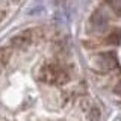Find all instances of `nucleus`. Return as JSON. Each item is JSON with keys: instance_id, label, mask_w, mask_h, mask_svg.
Returning <instances> with one entry per match:
<instances>
[{"instance_id": "obj_1", "label": "nucleus", "mask_w": 121, "mask_h": 121, "mask_svg": "<svg viewBox=\"0 0 121 121\" xmlns=\"http://www.w3.org/2000/svg\"><path fill=\"white\" fill-rule=\"evenodd\" d=\"M38 77L41 82L48 83V85H64L68 82L70 74L65 67L50 60V62L43 64V67L39 68V73H38Z\"/></svg>"}, {"instance_id": "obj_2", "label": "nucleus", "mask_w": 121, "mask_h": 121, "mask_svg": "<svg viewBox=\"0 0 121 121\" xmlns=\"http://www.w3.org/2000/svg\"><path fill=\"white\" fill-rule=\"evenodd\" d=\"M117 65H118V62H117V56H115V53H112V52L101 53V55H98L95 58V67L100 71L113 70Z\"/></svg>"}, {"instance_id": "obj_3", "label": "nucleus", "mask_w": 121, "mask_h": 121, "mask_svg": "<svg viewBox=\"0 0 121 121\" xmlns=\"http://www.w3.org/2000/svg\"><path fill=\"white\" fill-rule=\"evenodd\" d=\"M33 33H35V30H32V29L24 30V32L18 33L17 36H14L12 41H11V44H12L14 47H27L33 39Z\"/></svg>"}, {"instance_id": "obj_4", "label": "nucleus", "mask_w": 121, "mask_h": 121, "mask_svg": "<svg viewBox=\"0 0 121 121\" xmlns=\"http://www.w3.org/2000/svg\"><path fill=\"white\" fill-rule=\"evenodd\" d=\"M91 23H92L94 29L95 30H103L106 26H108V17L101 12V9H97L95 12L91 17Z\"/></svg>"}, {"instance_id": "obj_5", "label": "nucleus", "mask_w": 121, "mask_h": 121, "mask_svg": "<svg viewBox=\"0 0 121 121\" xmlns=\"http://www.w3.org/2000/svg\"><path fill=\"white\" fill-rule=\"evenodd\" d=\"M11 58V48H2L0 50V68H3Z\"/></svg>"}, {"instance_id": "obj_6", "label": "nucleus", "mask_w": 121, "mask_h": 121, "mask_svg": "<svg viewBox=\"0 0 121 121\" xmlns=\"http://www.w3.org/2000/svg\"><path fill=\"white\" fill-rule=\"evenodd\" d=\"M109 5L112 8H115V9H121V2H111Z\"/></svg>"}, {"instance_id": "obj_7", "label": "nucleus", "mask_w": 121, "mask_h": 121, "mask_svg": "<svg viewBox=\"0 0 121 121\" xmlns=\"http://www.w3.org/2000/svg\"><path fill=\"white\" fill-rule=\"evenodd\" d=\"M115 92H117V94H120V95H121V82H120L118 85L115 86Z\"/></svg>"}]
</instances>
